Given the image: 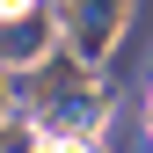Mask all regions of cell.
<instances>
[{
	"mask_svg": "<svg viewBox=\"0 0 153 153\" xmlns=\"http://www.w3.org/2000/svg\"><path fill=\"white\" fill-rule=\"evenodd\" d=\"M36 117H44L51 131H80L88 117H95V88H88V73H80V59H59L44 73V80H36Z\"/></svg>",
	"mask_w": 153,
	"mask_h": 153,
	"instance_id": "6da1fadb",
	"label": "cell"
},
{
	"mask_svg": "<svg viewBox=\"0 0 153 153\" xmlns=\"http://www.w3.org/2000/svg\"><path fill=\"white\" fill-rule=\"evenodd\" d=\"M59 22L73 36V59L95 66L109 44H117V29H124V0H59Z\"/></svg>",
	"mask_w": 153,
	"mask_h": 153,
	"instance_id": "7a4b0ae2",
	"label": "cell"
},
{
	"mask_svg": "<svg viewBox=\"0 0 153 153\" xmlns=\"http://www.w3.org/2000/svg\"><path fill=\"white\" fill-rule=\"evenodd\" d=\"M51 15H59V7H51ZM51 15H44V7H29V15H15V22H7V66H29L36 51H44Z\"/></svg>",
	"mask_w": 153,
	"mask_h": 153,
	"instance_id": "3957f363",
	"label": "cell"
},
{
	"mask_svg": "<svg viewBox=\"0 0 153 153\" xmlns=\"http://www.w3.org/2000/svg\"><path fill=\"white\" fill-rule=\"evenodd\" d=\"M44 153H88V146H80V139H51Z\"/></svg>",
	"mask_w": 153,
	"mask_h": 153,
	"instance_id": "277c9868",
	"label": "cell"
},
{
	"mask_svg": "<svg viewBox=\"0 0 153 153\" xmlns=\"http://www.w3.org/2000/svg\"><path fill=\"white\" fill-rule=\"evenodd\" d=\"M0 7H7V22H15V15H29V7H36V0H0Z\"/></svg>",
	"mask_w": 153,
	"mask_h": 153,
	"instance_id": "5b68a950",
	"label": "cell"
}]
</instances>
